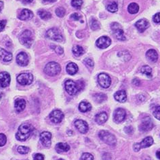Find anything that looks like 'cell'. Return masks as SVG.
<instances>
[{
    "mask_svg": "<svg viewBox=\"0 0 160 160\" xmlns=\"http://www.w3.org/2000/svg\"><path fill=\"white\" fill-rule=\"evenodd\" d=\"M34 128L29 124H23L19 126L18 132L16 134V138L20 141H25L31 136Z\"/></svg>",
    "mask_w": 160,
    "mask_h": 160,
    "instance_id": "cell-1",
    "label": "cell"
},
{
    "mask_svg": "<svg viewBox=\"0 0 160 160\" xmlns=\"http://www.w3.org/2000/svg\"><path fill=\"white\" fill-rule=\"evenodd\" d=\"M84 87L83 81L75 82L72 80H67L65 82V89L70 95H74L80 92Z\"/></svg>",
    "mask_w": 160,
    "mask_h": 160,
    "instance_id": "cell-2",
    "label": "cell"
},
{
    "mask_svg": "<svg viewBox=\"0 0 160 160\" xmlns=\"http://www.w3.org/2000/svg\"><path fill=\"white\" fill-rule=\"evenodd\" d=\"M99 137L101 140L105 142L106 144H107L110 146H116L117 143V140L116 137L113 134L110 133L108 131L106 130H101L100 131Z\"/></svg>",
    "mask_w": 160,
    "mask_h": 160,
    "instance_id": "cell-3",
    "label": "cell"
},
{
    "mask_svg": "<svg viewBox=\"0 0 160 160\" xmlns=\"http://www.w3.org/2000/svg\"><path fill=\"white\" fill-rule=\"evenodd\" d=\"M19 41L24 46L29 48L31 46L33 41H34V36H33L32 32L28 30H25L19 36Z\"/></svg>",
    "mask_w": 160,
    "mask_h": 160,
    "instance_id": "cell-4",
    "label": "cell"
},
{
    "mask_svg": "<svg viewBox=\"0 0 160 160\" xmlns=\"http://www.w3.org/2000/svg\"><path fill=\"white\" fill-rule=\"evenodd\" d=\"M61 67L60 64L55 62V61H51V62L48 63L44 69L45 73L51 76L59 75Z\"/></svg>",
    "mask_w": 160,
    "mask_h": 160,
    "instance_id": "cell-5",
    "label": "cell"
},
{
    "mask_svg": "<svg viewBox=\"0 0 160 160\" xmlns=\"http://www.w3.org/2000/svg\"><path fill=\"white\" fill-rule=\"evenodd\" d=\"M111 29L113 31V35L116 38L120 41H125L126 36L124 35V32L122 29V27L120 24L117 22H113L111 24Z\"/></svg>",
    "mask_w": 160,
    "mask_h": 160,
    "instance_id": "cell-6",
    "label": "cell"
},
{
    "mask_svg": "<svg viewBox=\"0 0 160 160\" xmlns=\"http://www.w3.org/2000/svg\"><path fill=\"white\" fill-rule=\"evenodd\" d=\"M46 36L48 37L54 41L62 42L63 41V36L61 35L60 31L56 28H52L49 29L46 32Z\"/></svg>",
    "mask_w": 160,
    "mask_h": 160,
    "instance_id": "cell-7",
    "label": "cell"
},
{
    "mask_svg": "<svg viewBox=\"0 0 160 160\" xmlns=\"http://www.w3.org/2000/svg\"><path fill=\"white\" fill-rule=\"evenodd\" d=\"M153 144V139L151 137H147L145 138L140 143H135L133 146L134 150L138 152V151H140L141 149L147 148V147H149Z\"/></svg>",
    "mask_w": 160,
    "mask_h": 160,
    "instance_id": "cell-8",
    "label": "cell"
},
{
    "mask_svg": "<svg viewBox=\"0 0 160 160\" xmlns=\"http://www.w3.org/2000/svg\"><path fill=\"white\" fill-rule=\"evenodd\" d=\"M34 80V76L31 73H23L17 76V81L21 85H28Z\"/></svg>",
    "mask_w": 160,
    "mask_h": 160,
    "instance_id": "cell-9",
    "label": "cell"
},
{
    "mask_svg": "<svg viewBox=\"0 0 160 160\" xmlns=\"http://www.w3.org/2000/svg\"><path fill=\"white\" fill-rule=\"evenodd\" d=\"M153 122L150 117H146L142 119V120L139 125V130L142 132H148L153 128Z\"/></svg>",
    "mask_w": 160,
    "mask_h": 160,
    "instance_id": "cell-10",
    "label": "cell"
},
{
    "mask_svg": "<svg viewBox=\"0 0 160 160\" xmlns=\"http://www.w3.org/2000/svg\"><path fill=\"white\" fill-rule=\"evenodd\" d=\"M98 82L102 88L107 89L111 84V79L110 76L105 73H101L98 76Z\"/></svg>",
    "mask_w": 160,
    "mask_h": 160,
    "instance_id": "cell-11",
    "label": "cell"
},
{
    "mask_svg": "<svg viewBox=\"0 0 160 160\" xmlns=\"http://www.w3.org/2000/svg\"><path fill=\"white\" fill-rule=\"evenodd\" d=\"M111 43V39L106 36H101V37L98 38L96 41V46L100 49L107 48Z\"/></svg>",
    "mask_w": 160,
    "mask_h": 160,
    "instance_id": "cell-12",
    "label": "cell"
},
{
    "mask_svg": "<svg viewBox=\"0 0 160 160\" xmlns=\"http://www.w3.org/2000/svg\"><path fill=\"white\" fill-rule=\"evenodd\" d=\"M126 116V112L125 109L122 108H117L115 110L113 114L114 121L116 123L122 122L125 120Z\"/></svg>",
    "mask_w": 160,
    "mask_h": 160,
    "instance_id": "cell-13",
    "label": "cell"
},
{
    "mask_svg": "<svg viewBox=\"0 0 160 160\" xmlns=\"http://www.w3.org/2000/svg\"><path fill=\"white\" fill-rule=\"evenodd\" d=\"M64 118V114L60 110L56 109L50 114V119L53 123H60Z\"/></svg>",
    "mask_w": 160,
    "mask_h": 160,
    "instance_id": "cell-14",
    "label": "cell"
},
{
    "mask_svg": "<svg viewBox=\"0 0 160 160\" xmlns=\"http://www.w3.org/2000/svg\"><path fill=\"white\" fill-rule=\"evenodd\" d=\"M40 141L42 144L46 147H49L51 145L52 134L49 132H43L40 134Z\"/></svg>",
    "mask_w": 160,
    "mask_h": 160,
    "instance_id": "cell-15",
    "label": "cell"
},
{
    "mask_svg": "<svg viewBox=\"0 0 160 160\" xmlns=\"http://www.w3.org/2000/svg\"><path fill=\"white\" fill-rule=\"evenodd\" d=\"M75 126L79 130V132L82 134H85L88 133L89 127L88 123L82 120H77L75 122Z\"/></svg>",
    "mask_w": 160,
    "mask_h": 160,
    "instance_id": "cell-16",
    "label": "cell"
},
{
    "mask_svg": "<svg viewBox=\"0 0 160 160\" xmlns=\"http://www.w3.org/2000/svg\"><path fill=\"white\" fill-rule=\"evenodd\" d=\"M10 75L6 72L0 73V87L5 88L10 83Z\"/></svg>",
    "mask_w": 160,
    "mask_h": 160,
    "instance_id": "cell-17",
    "label": "cell"
},
{
    "mask_svg": "<svg viewBox=\"0 0 160 160\" xmlns=\"http://www.w3.org/2000/svg\"><path fill=\"white\" fill-rule=\"evenodd\" d=\"M16 62L20 66H26L28 63V55L25 52H20L16 56Z\"/></svg>",
    "mask_w": 160,
    "mask_h": 160,
    "instance_id": "cell-18",
    "label": "cell"
},
{
    "mask_svg": "<svg viewBox=\"0 0 160 160\" xmlns=\"http://www.w3.org/2000/svg\"><path fill=\"white\" fill-rule=\"evenodd\" d=\"M150 24L149 21L146 19H141L135 23V27L138 31L141 32H143L149 28Z\"/></svg>",
    "mask_w": 160,
    "mask_h": 160,
    "instance_id": "cell-19",
    "label": "cell"
},
{
    "mask_svg": "<svg viewBox=\"0 0 160 160\" xmlns=\"http://www.w3.org/2000/svg\"><path fill=\"white\" fill-rule=\"evenodd\" d=\"M12 59V54L3 48H0V60L4 62H8Z\"/></svg>",
    "mask_w": 160,
    "mask_h": 160,
    "instance_id": "cell-20",
    "label": "cell"
},
{
    "mask_svg": "<svg viewBox=\"0 0 160 160\" xmlns=\"http://www.w3.org/2000/svg\"><path fill=\"white\" fill-rule=\"evenodd\" d=\"M115 99L120 103H124L127 101V95L124 90H120L114 94Z\"/></svg>",
    "mask_w": 160,
    "mask_h": 160,
    "instance_id": "cell-21",
    "label": "cell"
},
{
    "mask_svg": "<svg viewBox=\"0 0 160 160\" xmlns=\"http://www.w3.org/2000/svg\"><path fill=\"white\" fill-rule=\"evenodd\" d=\"M34 17V13L28 9H23L18 15V18L21 20H29Z\"/></svg>",
    "mask_w": 160,
    "mask_h": 160,
    "instance_id": "cell-22",
    "label": "cell"
},
{
    "mask_svg": "<svg viewBox=\"0 0 160 160\" xmlns=\"http://www.w3.org/2000/svg\"><path fill=\"white\" fill-rule=\"evenodd\" d=\"M26 107V101L23 99H18L16 100L14 104V108L17 112H21Z\"/></svg>",
    "mask_w": 160,
    "mask_h": 160,
    "instance_id": "cell-23",
    "label": "cell"
},
{
    "mask_svg": "<svg viewBox=\"0 0 160 160\" xmlns=\"http://www.w3.org/2000/svg\"><path fill=\"white\" fill-rule=\"evenodd\" d=\"M107 119H108L107 114L105 112H102L96 114V116L95 117V121L98 124H102L106 122Z\"/></svg>",
    "mask_w": 160,
    "mask_h": 160,
    "instance_id": "cell-24",
    "label": "cell"
},
{
    "mask_svg": "<svg viewBox=\"0 0 160 160\" xmlns=\"http://www.w3.org/2000/svg\"><path fill=\"white\" fill-rule=\"evenodd\" d=\"M146 57L149 61H152V62H155L157 61L158 54L155 50H149L146 53Z\"/></svg>",
    "mask_w": 160,
    "mask_h": 160,
    "instance_id": "cell-25",
    "label": "cell"
},
{
    "mask_svg": "<svg viewBox=\"0 0 160 160\" xmlns=\"http://www.w3.org/2000/svg\"><path fill=\"white\" fill-rule=\"evenodd\" d=\"M66 70L69 75H74L78 71V66L77 65L73 62L69 63L66 67Z\"/></svg>",
    "mask_w": 160,
    "mask_h": 160,
    "instance_id": "cell-26",
    "label": "cell"
},
{
    "mask_svg": "<svg viewBox=\"0 0 160 160\" xmlns=\"http://www.w3.org/2000/svg\"><path fill=\"white\" fill-rule=\"evenodd\" d=\"M55 149L58 153H63V152H67L69 149H70V147L67 143H59L56 144L55 147Z\"/></svg>",
    "mask_w": 160,
    "mask_h": 160,
    "instance_id": "cell-27",
    "label": "cell"
},
{
    "mask_svg": "<svg viewBox=\"0 0 160 160\" xmlns=\"http://www.w3.org/2000/svg\"><path fill=\"white\" fill-rule=\"evenodd\" d=\"M92 105L89 102L87 101H82L80 104L79 109L81 112H87L91 110Z\"/></svg>",
    "mask_w": 160,
    "mask_h": 160,
    "instance_id": "cell-28",
    "label": "cell"
},
{
    "mask_svg": "<svg viewBox=\"0 0 160 160\" xmlns=\"http://www.w3.org/2000/svg\"><path fill=\"white\" fill-rule=\"evenodd\" d=\"M38 14L39 16V17L41 18H42V20H49L52 17L51 13H50L49 12H48L46 10H39L38 12Z\"/></svg>",
    "mask_w": 160,
    "mask_h": 160,
    "instance_id": "cell-29",
    "label": "cell"
},
{
    "mask_svg": "<svg viewBox=\"0 0 160 160\" xmlns=\"http://www.w3.org/2000/svg\"><path fill=\"white\" fill-rule=\"evenodd\" d=\"M128 10L131 14H137L139 11V6L137 3H131L128 7Z\"/></svg>",
    "mask_w": 160,
    "mask_h": 160,
    "instance_id": "cell-30",
    "label": "cell"
},
{
    "mask_svg": "<svg viewBox=\"0 0 160 160\" xmlns=\"http://www.w3.org/2000/svg\"><path fill=\"white\" fill-rule=\"evenodd\" d=\"M107 97H106V95H105L104 93H96L94 95V99L97 103H102L105 101L106 100Z\"/></svg>",
    "mask_w": 160,
    "mask_h": 160,
    "instance_id": "cell-31",
    "label": "cell"
},
{
    "mask_svg": "<svg viewBox=\"0 0 160 160\" xmlns=\"http://www.w3.org/2000/svg\"><path fill=\"white\" fill-rule=\"evenodd\" d=\"M141 72L142 74L146 75L147 77H152V69L149 65H143L141 69Z\"/></svg>",
    "mask_w": 160,
    "mask_h": 160,
    "instance_id": "cell-32",
    "label": "cell"
},
{
    "mask_svg": "<svg viewBox=\"0 0 160 160\" xmlns=\"http://www.w3.org/2000/svg\"><path fill=\"white\" fill-rule=\"evenodd\" d=\"M73 54H74L75 56L77 57H79L81 56L84 54V48L80 46H73Z\"/></svg>",
    "mask_w": 160,
    "mask_h": 160,
    "instance_id": "cell-33",
    "label": "cell"
},
{
    "mask_svg": "<svg viewBox=\"0 0 160 160\" xmlns=\"http://www.w3.org/2000/svg\"><path fill=\"white\" fill-rule=\"evenodd\" d=\"M106 9H107L109 12H111V13H115V12H116L118 10L117 3L115 2L109 3L107 6H106Z\"/></svg>",
    "mask_w": 160,
    "mask_h": 160,
    "instance_id": "cell-34",
    "label": "cell"
},
{
    "mask_svg": "<svg viewBox=\"0 0 160 160\" xmlns=\"http://www.w3.org/2000/svg\"><path fill=\"white\" fill-rule=\"evenodd\" d=\"M90 27H91V28L93 31H96L100 28V24L97 21V20H96L95 18H92L90 20Z\"/></svg>",
    "mask_w": 160,
    "mask_h": 160,
    "instance_id": "cell-35",
    "label": "cell"
},
{
    "mask_svg": "<svg viewBox=\"0 0 160 160\" xmlns=\"http://www.w3.org/2000/svg\"><path fill=\"white\" fill-rule=\"evenodd\" d=\"M55 12H56V16H58L59 17L63 18V16L65 15V14H66V10H65L64 7H59L58 8H56Z\"/></svg>",
    "mask_w": 160,
    "mask_h": 160,
    "instance_id": "cell-36",
    "label": "cell"
},
{
    "mask_svg": "<svg viewBox=\"0 0 160 160\" xmlns=\"http://www.w3.org/2000/svg\"><path fill=\"white\" fill-rule=\"evenodd\" d=\"M82 4H83V1L82 0H71L72 6L77 8V9H80Z\"/></svg>",
    "mask_w": 160,
    "mask_h": 160,
    "instance_id": "cell-37",
    "label": "cell"
},
{
    "mask_svg": "<svg viewBox=\"0 0 160 160\" xmlns=\"http://www.w3.org/2000/svg\"><path fill=\"white\" fill-rule=\"evenodd\" d=\"M18 152L20 154H27L29 152V148L25 146H19L18 147Z\"/></svg>",
    "mask_w": 160,
    "mask_h": 160,
    "instance_id": "cell-38",
    "label": "cell"
},
{
    "mask_svg": "<svg viewBox=\"0 0 160 160\" xmlns=\"http://www.w3.org/2000/svg\"><path fill=\"white\" fill-rule=\"evenodd\" d=\"M80 160H94V157L89 153H84L82 154Z\"/></svg>",
    "mask_w": 160,
    "mask_h": 160,
    "instance_id": "cell-39",
    "label": "cell"
},
{
    "mask_svg": "<svg viewBox=\"0 0 160 160\" xmlns=\"http://www.w3.org/2000/svg\"><path fill=\"white\" fill-rule=\"evenodd\" d=\"M6 141L7 138L6 135L2 133L0 134V147H3V145H5Z\"/></svg>",
    "mask_w": 160,
    "mask_h": 160,
    "instance_id": "cell-40",
    "label": "cell"
},
{
    "mask_svg": "<svg viewBox=\"0 0 160 160\" xmlns=\"http://www.w3.org/2000/svg\"><path fill=\"white\" fill-rule=\"evenodd\" d=\"M153 116L157 120H160V106H157L153 111Z\"/></svg>",
    "mask_w": 160,
    "mask_h": 160,
    "instance_id": "cell-41",
    "label": "cell"
},
{
    "mask_svg": "<svg viewBox=\"0 0 160 160\" xmlns=\"http://www.w3.org/2000/svg\"><path fill=\"white\" fill-rule=\"evenodd\" d=\"M52 47H54V48H52L53 50H54V51H55V52L57 53V54H59V55H61V54H63V49L61 47H60V46H51Z\"/></svg>",
    "mask_w": 160,
    "mask_h": 160,
    "instance_id": "cell-42",
    "label": "cell"
},
{
    "mask_svg": "<svg viewBox=\"0 0 160 160\" xmlns=\"http://www.w3.org/2000/svg\"><path fill=\"white\" fill-rule=\"evenodd\" d=\"M84 63L89 68H92L94 66V61L92 59L86 58L84 60Z\"/></svg>",
    "mask_w": 160,
    "mask_h": 160,
    "instance_id": "cell-43",
    "label": "cell"
},
{
    "mask_svg": "<svg viewBox=\"0 0 160 160\" xmlns=\"http://www.w3.org/2000/svg\"><path fill=\"white\" fill-rule=\"evenodd\" d=\"M124 131L126 132V134H132L134 132V129L131 126H126L124 128Z\"/></svg>",
    "mask_w": 160,
    "mask_h": 160,
    "instance_id": "cell-44",
    "label": "cell"
},
{
    "mask_svg": "<svg viewBox=\"0 0 160 160\" xmlns=\"http://www.w3.org/2000/svg\"><path fill=\"white\" fill-rule=\"evenodd\" d=\"M71 18L73 20H75V21H78L81 19V16L77 13H73L71 15Z\"/></svg>",
    "mask_w": 160,
    "mask_h": 160,
    "instance_id": "cell-45",
    "label": "cell"
},
{
    "mask_svg": "<svg viewBox=\"0 0 160 160\" xmlns=\"http://www.w3.org/2000/svg\"><path fill=\"white\" fill-rule=\"evenodd\" d=\"M153 20L154 22L157 23V24L160 23V12H159V13H157L153 16Z\"/></svg>",
    "mask_w": 160,
    "mask_h": 160,
    "instance_id": "cell-46",
    "label": "cell"
},
{
    "mask_svg": "<svg viewBox=\"0 0 160 160\" xmlns=\"http://www.w3.org/2000/svg\"><path fill=\"white\" fill-rule=\"evenodd\" d=\"M34 160H44V156L41 153H37L34 156Z\"/></svg>",
    "mask_w": 160,
    "mask_h": 160,
    "instance_id": "cell-47",
    "label": "cell"
},
{
    "mask_svg": "<svg viewBox=\"0 0 160 160\" xmlns=\"http://www.w3.org/2000/svg\"><path fill=\"white\" fill-rule=\"evenodd\" d=\"M6 20H0V32L2 31L4 28L6 27Z\"/></svg>",
    "mask_w": 160,
    "mask_h": 160,
    "instance_id": "cell-48",
    "label": "cell"
},
{
    "mask_svg": "<svg viewBox=\"0 0 160 160\" xmlns=\"http://www.w3.org/2000/svg\"><path fill=\"white\" fill-rule=\"evenodd\" d=\"M132 84L135 86H137V87H138V86L140 85L141 84V82L140 80H139L138 79H134L133 80H132Z\"/></svg>",
    "mask_w": 160,
    "mask_h": 160,
    "instance_id": "cell-49",
    "label": "cell"
},
{
    "mask_svg": "<svg viewBox=\"0 0 160 160\" xmlns=\"http://www.w3.org/2000/svg\"><path fill=\"white\" fill-rule=\"evenodd\" d=\"M19 1H21L24 3H31L34 0H19Z\"/></svg>",
    "mask_w": 160,
    "mask_h": 160,
    "instance_id": "cell-50",
    "label": "cell"
},
{
    "mask_svg": "<svg viewBox=\"0 0 160 160\" xmlns=\"http://www.w3.org/2000/svg\"><path fill=\"white\" fill-rule=\"evenodd\" d=\"M3 7V2H2V1H0V12L2 10Z\"/></svg>",
    "mask_w": 160,
    "mask_h": 160,
    "instance_id": "cell-51",
    "label": "cell"
},
{
    "mask_svg": "<svg viewBox=\"0 0 160 160\" xmlns=\"http://www.w3.org/2000/svg\"><path fill=\"white\" fill-rule=\"evenodd\" d=\"M156 155H157V158H158L159 159H160V151H157V153H156Z\"/></svg>",
    "mask_w": 160,
    "mask_h": 160,
    "instance_id": "cell-52",
    "label": "cell"
},
{
    "mask_svg": "<svg viewBox=\"0 0 160 160\" xmlns=\"http://www.w3.org/2000/svg\"><path fill=\"white\" fill-rule=\"evenodd\" d=\"M44 2H54L56 0H44Z\"/></svg>",
    "mask_w": 160,
    "mask_h": 160,
    "instance_id": "cell-53",
    "label": "cell"
},
{
    "mask_svg": "<svg viewBox=\"0 0 160 160\" xmlns=\"http://www.w3.org/2000/svg\"><path fill=\"white\" fill-rule=\"evenodd\" d=\"M2 93L0 92V99H2Z\"/></svg>",
    "mask_w": 160,
    "mask_h": 160,
    "instance_id": "cell-54",
    "label": "cell"
},
{
    "mask_svg": "<svg viewBox=\"0 0 160 160\" xmlns=\"http://www.w3.org/2000/svg\"><path fill=\"white\" fill-rule=\"evenodd\" d=\"M58 160H64V159H58Z\"/></svg>",
    "mask_w": 160,
    "mask_h": 160,
    "instance_id": "cell-55",
    "label": "cell"
}]
</instances>
